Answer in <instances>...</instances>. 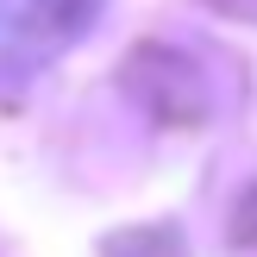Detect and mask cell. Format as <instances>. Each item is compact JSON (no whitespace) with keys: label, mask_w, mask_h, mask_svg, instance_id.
Masks as SVG:
<instances>
[{"label":"cell","mask_w":257,"mask_h":257,"mask_svg":"<svg viewBox=\"0 0 257 257\" xmlns=\"http://www.w3.org/2000/svg\"><path fill=\"white\" fill-rule=\"evenodd\" d=\"M88 13H94V0H0V82L57 57L82 32Z\"/></svg>","instance_id":"cell-1"}]
</instances>
